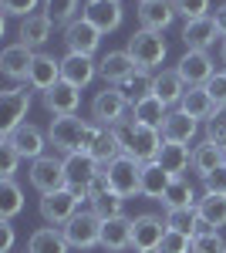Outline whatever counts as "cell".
<instances>
[{
  "instance_id": "603a6c76",
  "label": "cell",
  "mask_w": 226,
  "mask_h": 253,
  "mask_svg": "<svg viewBox=\"0 0 226 253\" xmlns=\"http://www.w3.org/2000/svg\"><path fill=\"white\" fill-rule=\"evenodd\" d=\"M101 250H108V253L132 250V219L129 216L101 219Z\"/></svg>"
},
{
  "instance_id": "83f0119b",
  "label": "cell",
  "mask_w": 226,
  "mask_h": 253,
  "mask_svg": "<svg viewBox=\"0 0 226 253\" xmlns=\"http://www.w3.org/2000/svg\"><path fill=\"white\" fill-rule=\"evenodd\" d=\"M196 213H199V233L226 226V196L223 193H203V199L196 203Z\"/></svg>"
},
{
  "instance_id": "ee69618b",
  "label": "cell",
  "mask_w": 226,
  "mask_h": 253,
  "mask_svg": "<svg viewBox=\"0 0 226 253\" xmlns=\"http://www.w3.org/2000/svg\"><path fill=\"white\" fill-rule=\"evenodd\" d=\"M159 253H192V236L186 233H176V230H166L162 236V247Z\"/></svg>"
},
{
  "instance_id": "484cf974",
  "label": "cell",
  "mask_w": 226,
  "mask_h": 253,
  "mask_svg": "<svg viewBox=\"0 0 226 253\" xmlns=\"http://www.w3.org/2000/svg\"><path fill=\"white\" fill-rule=\"evenodd\" d=\"M44 108H47L54 118H61V115H78V108H81V91L61 81V84H54V88L44 95Z\"/></svg>"
},
{
  "instance_id": "cb8c5ba5",
  "label": "cell",
  "mask_w": 226,
  "mask_h": 253,
  "mask_svg": "<svg viewBox=\"0 0 226 253\" xmlns=\"http://www.w3.org/2000/svg\"><path fill=\"white\" fill-rule=\"evenodd\" d=\"M162 142H176V145H189L192 138H196V132H199V122L196 118H189L186 112H169L166 115V122H162Z\"/></svg>"
},
{
  "instance_id": "5b68a950",
  "label": "cell",
  "mask_w": 226,
  "mask_h": 253,
  "mask_svg": "<svg viewBox=\"0 0 226 253\" xmlns=\"http://www.w3.org/2000/svg\"><path fill=\"white\" fill-rule=\"evenodd\" d=\"M61 230L68 236L71 250H94V247H101V216L94 213L91 206L88 210H78Z\"/></svg>"
},
{
  "instance_id": "7402d4cb",
  "label": "cell",
  "mask_w": 226,
  "mask_h": 253,
  "mask_svg": "<svg viewBox=\"0 0 226 253\" xmlns=\"http://www.w3.org/2000/svg\"><path fill=\"white\" fill-rule=\"evenodd\" d=\"M27 84H31L34 91H41V95H47L54 84H61V61L38 51V58L31 64V75H27Z\"/></svg>"
},
{
  "instance_id": "74e56055",
  "label": "cell",
  "mask_w": 226,
  "mask_h": 253,
  "mask_svg": "<svg viewBox=\"0 0 226 253\" xmlns=\"http://www.w3.org/2000/svg\"><path fill=\"white\" fill-rule=\"evenodd\" d=\"M91 156L98 159L101 166H108V162H115L118 156H125V152H122V142H118V135H115L112 128H101L98 142L91 145Z\"/></svg>"
},
{
  "instance_id": "30bf717a",
  "label": "cell",
  "mask_w": 226,
  "mask_h": 253,
  "mask_svg": "<svg viewBox=\"0 0 226 253\" xmlns=\"http://www.w3.org/2000/svg\"><path fill=\"white\" fill-rule=\"evenodd\" d=\"M166 219L155 213H142L132 219V250L135 253H155L162 247V236H166Z\"/></svg>"
},
{
  "instance_id": "ba28073f",
  "label": "cell",
  "mask_w": 226,
  "mask_h": 253,
  "mask_svg": "<svg viewBox=\"0 0 226 253\" xmlns=\"http://www.w3.org/2000/svg\"><path fill=\"white\" fill-rule=\"evenodd\" d=\"M31 186L38 189L41 196L57 193L68 186V175H64V156H41L31 162Z\"/></svg>"
},
{
  "instance_id": "5bb4252c",
  "label": "cell",
  "mask_w": 226,
  "mask_h": 253,
  "mask_svg": "<svg viewBox=\"0 0 226 253\" xmlns=\"http://www.w3.org/2000/svg\"><path fill=\"white\" fill-rule=\"evenodd\" d=\"M64 44H68L71 54H88V58H94V51L101 47V31L94 24H88L85 17H78L64 27Z\"/></svg>"
},
{
  "instance_id": "4fadbf2b",
  "label": "cell",
  "mask_w": 226,
  "mask_h": 253,
  "mask_svg": "<svg viewBox=\"0 0 226 253\" xmlns=\"http://www.w3.org/2000/svg\"><path fill=\"white\" fill-rule=\"evenodd\" d=\"M81 17L94 24L101 34H112L122 27V20H125V10H122V0H88L85 7H81Z\"/></svg>"
},
{
  "instance_id": "db71d44e",
  "label": "cell",
  "mask_w": 226,
  "mask_h": 253,
  "mask_svg": "<svg viewBox=\"0 0 226 253\" xmlns=\"http://www.w3.org/2000/svg\"><path fill=\"white\" fill-rule=\"evenodd\" d=\"M220 68H223V64H220ZM223 71H226V68H223Z\"/></svg>"
},
{
  "instance_id": "ab89813d",
  "label": "cell",
  "mask_w": 226,
  "mask_h": 253,
  "mask_svg": "<svg viewBox=\"0 0 226 253\" xmlns=\"http://www.w3.org/2000/svg\"><path fill=\"white\" fill-rule=\"evenodd\" d=\"M44 14L54 20V24H71V20H78V0H44Z\"/></svg>"
},
{
  "instance_id": "f6af8a7d",
  "label": "cell",
  "mask_w": 226,
  "mask_h": 253,
  "mask_svg": "<svg viewBox=\"0 0 226 253\" xmlns=\"http://www.w3.org/2000/svg\"><path fill=\"white\" fill-rule=\"evenodd\" d=\"M172 3H176V14L186 20L209 17V0H172Z\"/></svg>"
},
{
  "instance_id": "c3c4849f",
  "label": "cell",
  "mask_w": 226,
  "mask_h": 253,
  "mask_svg": "<svg viewBox=\"0 0 226 253\" xmlns=\"http://www.w3.org/2000/svg\"><path fill=\"white\" fill-rule=\"evenodd\" d=\"M0 253H14V223L0 219Z\"/></svg>"
},
{
  "instance_id": "d590c367",
  "label": "cell",
  "mask_w": 226,
  "mask_h": 253,
  "mask_svg": "<svg viewBox=\"0 0 226 253\" xmlns=\"http://www.w3.org/2000/svg\"><path fill=\"white\" fill-rule=\"evenodd\" d=\"M24 210V189H20L14 179H3L0 182V216L3 219H14Z\"/></svg>"
},
{
  "instance_id": "d6a6232c",
  "label": "cell",
  "mask_w": 226,
  "mask_h": 253,
  "mask_svg": "<svg viewBox=\"0 0 226 253\" xmlns=\"http://www.w3.org/2000/svg\"><path fill=\"white\" fill-rule=\"evenodd\" d=\"M172 179H176V175H169L155 159H152V162H142V196H149V199H162Z\"/></svg>"
},
{
  "instance_id": "8d00e7d4",
  "label": "cell",
  "mask_w": 226,
  "mask_h": 253,
  "mask_svg": "<svg viewBox=\"0 0 226 253\" xmlns=\"http://www.w3.org/2000/svg\"><path fill=\"white\" fill-rule=\"evenodd\" d=\"M166 226L176 230V233L196 236L199 233V213H196V206H186V210H166Z\"/></svg>"
},
{
  "instance_id": "2e32d148",
  "label": "cell",
  "mask_w": 226,
  "mask_h": 253,
  "mask_svg": "<svg viewBox=\"0 0 226 253\" xmlns=\"http://www.w3.org/2000/svg\"><path fill=\"white\" fill-rule=\"evenodd\" d=\"M176 17L179 14H176V3L172 0H138V24H142V31L166 34Z\"/></svg>"
},
{
  "instance_id": "ac0fdd59",
  "label": "cell",
  "mask_w": 226,
  "mask_h": 253,
  "mask_svg": "<svg viewBox=\"0 0 226 253\" xmlns=\"http://www.w3.org/2000/svg\"><path fill=\"white\" fill-rule=\"evenodd\" d=\"M34 58H38V51H31V47H24V44H10V47L0 51V71L10 81H27Z\"/></svg>"
},
{
  "instance_id": "e0dca14e",
  "label": "cell",
  "mask_w": 226,
  "mask_h": 253,
  "mask_svg": "<svg viewBox=\"0 0 226 253\" xmlns=\"http://www.w3.org/2000/svg\"><path fill=\"white\" fill-rule=\"evenodd\" d=\"M3 138H10L14 149L20 152V159H31V162L41 159V156H47L44 149L51 145V142H47V132H41L38 125H31V122H24L17 132H10V135H3Z\"/></svg>"
},
{
  "instance_id": "7a4b0ae2",
  "label": "cell",
  "mask_w": 226,
  "mask_h": 253,
  "mask_svg": "<svg viewBox=\"0 0 226 253\" xmlns=\"http://www.w3.org/2000/svg\"><path fill=\"white\" fill-rule=\"evenodd\" d=\"M112 132L122 142V152L138 159V162H152V159L159 156V149H162V132L159 128H149V125H138L132 118V112L122 118Z\"/></svg>"
},
{
  "instance_id": "9c48e42d",
  "label": "cell",
  "mask_w": 226,
  "mask_h": 253,
  "mask_svg": "<svg viewBox=\"0 0 226 253\" xmlns=\"http://www.w3.org/2000/svg\"><path fill=\"white\" fill-rule=\"evenodd\" d=\"M78 210H81V196H75L68 186L57 189V193L41 196V219H44L47 226H64Z\"/></svg>"
},
{
  "instance_id": "e575fe53",
  "label": "cell",
  "mask_w": 226,
  "mask_h": 253,
  "mask_svg": "<svg viewBox=\"0 0 226 253\" xmlns=\"http://www.w3.org/2000/svg\"><path fill=\"white\" fill-rule=\"evenodd\" d=\"M166 115H169V108H166L155 95H149L145 101H138V105L132 108V118L138 122V125H149V128H162Z\"/></svg>"
},
{
  "instance_id": "3957f363",
  "label": "cell",
  "mask_w": 226,
  "mask_h": 253,
  "mask_svg": "<svg viewBox=\"0 0 226 253\" xmlns=\"http://www.w3.org/2000/svg\"><path fill=\"white\" fill-rule=\"evenodd\" d=\"M125 51L132 54L135 68L155 71V68H162V61H166V54H169V44H166V38H162L159 31H142V27H138L132 38H129Z\"/></svg>"
},
{
  "instance_id": "7bdbcfd3",
  "label": "cell",
  "mask_w": 226,
  "mask_h": 253,
  "mask_svg": "<svg viewBox=\"0 0 226 253\" xmlns=\"http://www.w3.org/2000/svg\"><path fill=\"white\" fill-rule=\"evenodd\" d=\"M206 138L226 152V108H216V115L206 122Z\"/></svg>"
},
{
  "instance_id": "8992f818",
  "label": "cell",
  "mask_w": 226,
  "mask_h": 253,
  "mask_svg": "<svg viewBox=\"0 0 226 253\" xmlns=\"http://www.w3.org/2000/svg\"><path fill=\"white\" fill-rule=\"evenodd\" d=\"M105 179H108V189L118 193L122 199L142 196V162L132 156H118L115 162H108L105 166Z\"/></svg>"
},
{
  "instance_id": "9a60e30c",
  "label": "cell",
  "mask_w": 226,
  "mask_h": 253,
  "mask_svg": "<svg viewBox=\"0 0 226 253\" xmlns=\"http://www.w3.org/2000/svg\"><path fill=\"white\" fill-rule=\"evenodd\" d=\"M98 78V61L94 58H88V54H64L61 58V81L64 84H71V88H88L91 81Z\"/></svg>"
},
{
  "instance_id": "4316f807",
  "label": "cell",
  "mask_w": 226,
  "mask_h": 253,
  "mask_svg": "<svg viewBox=\"0 0 226 253\" xmlns=\"http://www.w3.org/2000/svg\"><path fill=\"white\" fill-rule=\"evenodd\" d=\"M216 108H220V105L213 101L206 84H203V88H186V95L179 101V112H186V115L196 118V122H209V118L216 115Z\"/></svg>"
},
{
  "instance_id": "44dd1931",
  "label": "cell",
  "mask_w": 226,
  "mask_h": 253,
  "mask_svg": "<svg viewBox=\"0 0 226 253\" xmlns=\"http://www.w3.org/2000/svg\"><path fill=\"white\" fill-rule=\"evenodd\" d=\"M152 95L159 98L166 108H179V101L186 95V81L179 78V71L176 68H162V71H155V78H152Z\"/></svg>"
},
{
  "instance_id": "52a82bcc",
  "label": "cell",
  "mask_w": 226,
  "mask_h": 253,
  "mask_svg": "<svg viewBox=\"0 0 226 253\" xmlns=\"http://www.w3.org/2000/svg\"><path fill=\"white\" fill-rule=\"evenodd\" d=\"M31 112V84H17V88H7L0 95V132L10 135L24 125V118Z\"/></svg>"
},
{
  "instance_id": "f546056e",
  "label": "cell",
  "mask_w": 226,
  "mask_h": 253,
  "mask_svg": "<svg viewBox=\"0 0 226 253\" xmlns=\"http://www.w3.org/2000/svg\"><path fill=\"white\" fill-rule=\"evenodd\" d=\"M68 250H71V243H68L61 226H41L27 240V253H68Z\"/></svg>"
},
{
  "instance_id": "7c38bea8",
  "label": "cell",
  "mask_w": 226,
  "mask_h": 253,
  "mask_svg": "<svg viewBox=\"0 0 226 253\" xmlns=\"http://www.w3.org/2000/svg\"><path fill=\"white\" fill-rule=\"evenodd\" d=\"M176 71H179V78L186 81V88H203V84H209V78L220 68H216V61L209 58V51H186L179 58V64H176Z\"/></svg>"
},
{
  "instance_id": "f35d334b",
  "label": "cell",
  "mask_w": 226,
  "mask_h": 253,
  "mask_svg": "<svg viewBox=\"0 0 226 253\" xmlns=\"http://www.w3.org/2000/svg\"><path fill=\"white\" fill-rule=\"evenodd\" d=\"M91 210L101 216V219H115V216H125V199L118 193H112V189H105L101 196L91 199Z\"/></svg>"
},
{
  "instance_id": "7dc6e473",
  "label": "cell",
  "mask_w": 226,
  "mask_h": 253,
  "mask_svg": "<svg viewBox=\"0 0 226 253\" xmlns=\"http://www.w3.org/2000/svg\"><path fill=\"white\" fill-rule=\"evenodd\" d=\"M206 88H209V95H213V101H216L220 108H226V71H223V68H220V71L209 78Z\"/></svg>"
},
{
  "instance_id": "681fc988",
  "label": "cell",
  "mask_w": 226,
  "mask_h": 253,
  "mask_svg": "<svg viewBox=\"0 0 226 253\" xmlns=\"http://www.w3.org/2000/svg\"><path fill=\"white\" fill-rule=\"evenodd\" d=\"M206 193H223L226 196V169H223V166L206 179Z\"/></svg>"
},
{
  "instance_id": "4dcf8cb0",
  "label": "cell",
  "mask_w": 226,
  "mask_h": 253,
  "mask_svg": "<svg viewBox=\"0 0 226 253\" xmlns=\"http://www.w3.org/2000/svg\"><path fill=\"white\" fill-rule=\"evenodd\" d=\"M155 162L166 169L169 175H182L192 166V152H189V145H176V142H162V149H159V156Z\"/></svg>"
},
{
  "instance_id": "d4e9b609",
  "label": "cell",
  "mask_w": 226,
  "mask_h": 253,
  "mask_svg": "<svg viewBox=\"0 0 226 253\" xmlns=\"http://www.w3.org/2000/svg\"><path fill=\"white\" fill-rule=\"evenodd\" d=\"M132 71H138V68H135V61H132L129 51H108L105 58L98 61V75L105 78V84H112V88L122 84Z\"/></svg>"
},
{
  "instance_id": "f1b7e54d",
  "label": "cell",
  "mask_w": 226,
  "mask_h": 253,
  "mask_svg": "<svg viewBox=\"0 0 226 253\" xmlns=\"http://www.w3.org/2000/svg\"><path fill=\"white\" fill-rule=\"evenodd\" d=\"M223 159H226L223 149H220V145H213L209 138H203V142L192 149V166H189V169H192V172H196L199 179H203V182H206L209 175H213L216 169H220V166H223Z\"/></svg>"
},
{
  "instance_id": "f5cc1de1",
  "label": "cell",
  "mask_w": 226,
  "mask_h": 253,
  "mask_svg": "<svg viewBox=\"0 0 226 253\" xmlns=\"http://www.w3.org/2000/svg\"><path fill=\"white\" fill-rule=\"evenodd\" d=\"M223 169H226V159H223Z\"/></svg>"
},
{
  "instance_id": "d6986e66",
  "label": "cell",
  "mask_w": 226,
  "mask_h": 253,
  "mask_svg": "<svg viewBox=\"0 0 226 253\" xmlns=\"http://www.w3.org/2000/svg\"><path fill=\"white\" fill-rule=\"evenodd\" d=\"M51 31H54V20L47 14H31V17L20 20L17 27V44L31 47V51H41L47 41H51Z\"/></svg>"
},
{
  "instance_id": "277c9868",
  "label": "cell",
  "mask_w": 226,
  "mask_h": 253,
  "mask_svg": "<svg viewBox=\"0 0 226 253\" xmlns=\"http://www.w3.org/2000/svg\"><path fill=\"white\" fill-rule=\"evenodd\" d=\"M101 162L91 156V152H71V156H64V175H68V189L81 199H88L91 193L94 179L101 175Z\"/></svg>"
},
{
  "instance_id": "60d3db41",
  "label": "cell",
  "mask_w": 226,
  "mask_h": 253,
  "mask_svg": "<svg viewBox=\"0 0 226 253\" xmlns=\"http://www.w3.org/2000/svg\"><path fill=\"white\" fill-rule=\"evenodd\" d=\"M192 253H226V240L220 230H203L192 236Z\"/></svg>"
},
{
  "instance_id": "8fae6325",
  "label": "cell",
  "mask_w": 226,
  "mask_h": 253,
  "mask_svg": "<svg viewBox=\"0 0 226 253\" xmlns=\"http://www.w3.org/2000/svg\"><path fill=\"white\" fill-rule=\"evenodd\" d=\"M125 115H129V101L122 98L118 88L105 84V91H98L91 101V122H98L101 128H115Z\"/></svg>"
},
{
  "instance_id": "bcb514c9",
  "label": "cell",
  "mask_w": 226,
  "mask_h": 253,
  "mask_svg": "<svg viewBox=\"0 0 226 253\" xmlns=\"http://www.w3.org/2000/svg\"><path fill=\"white\" fill-rule=\"evenodd\" d=\"M44 0H0V10L7 14V17H31L34 10H38Z\"/></svg>"
},
{
  "instance_id": "816d5d0a",
  "label": "cell",
  "mask_w": 226,
  "mask_h": 253,
  "mask_svg": "<svg viewBox=\"0 0 226 253\" xmlns=\"http://www.w3.org/2000/svg\"><path fill=\"white\" fill-rule=\"evenodd\" d=\"M220 61H223V68H226V41H223V47H220Z\"/></svg>"
},
{
  "instance_id": "6da1fadb",
  "label": "cell",
  "mask_w": 226,
  "mask_h": 253,
  "mask_svg": "<svg viewBox=\"0 0 226 253\" xmlns=\"http://www.w3.org/2000/svg\"><path fill=\"white\" fill-rule=\"evenodd\" d=\"M98 135H101V125L98 122H88V118H78V115L51 118V125H47V142L54 145V152H61V156L91 152Z\"/></svg>"
},
{
  "instance_id": "b9f144b4",
  "label": "cell",
  "mask_w": 226,
  "mask_h": 253,
  "mask_svg": "<svg viewBox=\"0 0 226 253\" xmlns=\"http://www.w3.org/2000/svg\"><path fill=\"white\" fill-rule=\"evenodd\" d=\"M17 166H20V152L14 149V142L10 138H0V175L3 179H14Z\"/></svg>"
},
{
  "instance_id": "f907efd6",
  "label": "cell",
  "mask_w": 226,
  "mask_h": 253,
  "mask_svg": "<svg viewBox=\"0 0 226 253\" xmlns=\"http://www.w3.org/2000/svg\"><path fill=\"white\" fill-rule=\"evenodd\" d=\"M213 20H216V27H220V38L226 41V3H220V7H216Z\"/></svg>"
},
{
  "instance_id": "1f68e13d",
  "label": "cell",
  "mask_w": 226,
  "mask_h": 253,
  "mask_svg": "<svg viewBox=\"0 0 226 253\" xmlns=\"http://www.w3.org/2000/svg\"><path fill=\"white\" fill-rule=\"evenodd\" d=\"M152 78H155L152 71H142V68H138V71H132L129 78L122 81V84H115V88H118L122 98L129 101V108H135L138 101H145V98L152 95Z\"/></svg>"
},
{
  "instance_id": "836d02e7",
  "label": "cell",
  "mask_w": 226,
  "mask_h": 253,
  "mask_svg": "<svg viewBox=\"0 0 226 253\" xmlns=\"http://www.w3.org/2000/svg\"><path fill=\"white\" fill-rule=\"evenodd\" d=\"M166 210H186V206H196L199 199H196V189L189 186V179L186 175H176L169 182V189H166V196L159 199Z\"/></svg>"
},
{
  "instance_id": "ffe728a7",
  "label": "cell",
  "mask_w": 226,
  "mask_h": 253,
  "mask_svg": "<svg viewBox=\"0 0 226 253\" xmlns=\"http://www.w3.org/2000/svg\"><path fill=\"white\" fill-rule=\"evenodd\" d=\"M216 38H220V27H216L213 14L182 24V44H186L189 51H209V47L216 44Z\"/></svg>"
},
{
  "instance_id": "11a10c76",
  "label": "cell",
  "mask_w": 226,
  "mask_h": 253,
  "mask_svg": "<svg viewBox=\"0 0 226 253\" xmlns=\"http://www.w3.org/2000/svg\"><path fill=\"white\" fill-rule=\"evenodd\" d=\"M155 253H159V250H155Z\"/></svg>"
}]
</instances>
